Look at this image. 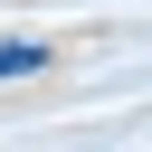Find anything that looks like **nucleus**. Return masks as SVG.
<instances>
[{"label": "nucleus", "instance_id": "f257e3e1", "mask_svg": "<svg viewBox=\"0 0 152 152\" xmlns=\"http://www.w3.org/2000/svg\"><path fill=\"white\" fill-rule=\"evenodd\" d=\"M28 66H48V48H38V38H19V48H0V76H28Z\"/></svg>", "mask_w": 152, "mask_h": 152}]
</instances>
